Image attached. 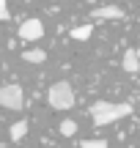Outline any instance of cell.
Masks as SVG:
<instances>
[{"label":"cell","instance_id":"8992f818","mask_svg":"<svg viewBox=\"0 0 140 148\" xmlns=\"http://www.w3.org/2000/svg\"><path fill=\"white\" fill-rule=\"evenodd\" d=\"M126 74H137L140 71V60H137V49H126L124 52V60H121Z\"/></svg>","mask_w":140,"mask_h":148},{"label":"cell","instance_id":"52a82bcc","mask_svg":"<svg viewBox=\"0 0 140 148\" xmlns=\"http://www.w3.org/2000/svg\"><path fill=\"white\" fill-rule=\"evenodd\" d=\"M27 134V121L22 118V121H16V123H11V129H8V137L14 140V143H19L22 137Z\"/></svg>","mask_w":140,"mask_h":148},{"label":"cell","instance_id":"8fae6325","mask_svg":"<svg viewBox=\"0 0 140 148\" xmlns=\"http://www.w3.org/2000/svg\"><path fill=\"white\" fill-rule=\"evenodd\" d=\"M80 148H107V143L104 140H82Z\"/></svg>","mask_w":140,"mask_h":148},{"label":"cell","instance_id":"ba28073f","mask_svg":"<svg viewBox=\"0 0 140 148\" xmlns=\"http://www.w3.org/2000/svg\"><path fill=\"white\" fill-rule=\"evenodd\" d=\"M22 60H27V63H44L47 60V52L44 49H25L22 52Z\"/></svg>","mask_w":140,"mask_h":148},{"label":"cell","instance_id":"3957f363","mask_svg":"<svg viewBox=\"0 0 140 148\" xmlns=\"http://www.w3.org/2000/svg\"><path fill=\"white\" fill-rule=\"evenodd\" d=\"M25 104V96H22V88L19 85H0V107L5 110H22Z\"/></svg>","mask_w":140,"mask_h":148},{"label":"cell","instance_id":"7c38bea8","mask_svg":"<svg viewBox=\"0 0 140 148\" xmlns=\"http://www.w3.org/2000/svg\"><path fill=\"white\" fill-rule=\"evenodd\" d=\"M8 5H5V0H0V22H5V19H8Z\"/></svg>","mask_w":140,"mask_h":148},{"label":"cell","instance_id":"7a4b0ae2","mask_svg":"<svg viewBox=\"0 0 140 148\" xmlns=\"http://www.w3.org/2000/svg\"><path fill=\"white\" fill-rule=\"evenodd\" d=\"M47 101H49L52 110H71V107H74V88H71L66 79H60V82L49 85Z\"/></svg>","mask_w":140,"mask_h":148},{"label":"cell","instance_id":"30bf717a","mask_svg":"<svg viewBox=\"0 0 140 148\" xmlns=\"http://www.w3.org/2000/svg\"><path fill=\"white\" fill-rule=\"evenodd\" d=\"M58 132L63 134V137H74V134H77V123L71 121V118H66V121H60V126H58Z\"/></svg>","mask_w":140,"mask_h":148},{"label":"cell","instance_id":"5b68a950","mask_svg":"<svg viewBox=\"0 0 140 148\" xmlns=\"http://www.w3.org/2000/svg\"><path fill=\"white\" fill-rule=\"evenodd\" d=\"M124 11L118 5H99V8L91 11V19H121Z\"/></svg>","mask_w":140,"mask_h":148},{"label":"cell","instance_id":"4fadbf2b","mask_svg":"<svg viewBox=\"0 0 140 148\" xmlns=\"http://www.w3.org/2000/svg\"><path fill=\"white\" fill-rule=\"evenodd\" d=\"M137 60H140V49H137Z\"/></svg>","mask_w":140,"mask_h":148},{"label":"cell","instance_id":"6da1fadb","mask_svg":"<svg viewBox=\"0 0 140 148\" xmlns=\"http://www.w3.org/2000/svg\"><path fill=\"white\" fill-rule=\"evenodd\" d=\"M88 112H91L96 126H107V123H115L121 118H126L132 112V104L129 101H118V104L115 101H93Z\"/></svg>","mask_w":140,"mask_h":148},{"label":"cell","instance_id":"9c48e42d","mask_svg":"<svg viewBox=\"0 0 140 148\" xmlns=\"http://www.w3.org/2000/svg\"><path fill=\"white\" fill-rule=\"evenodd\" d=\"M93 33V25H80V27H71V38L74 41H85V38H91Z\"/></svg>","mask_w":140,"mask_h":148},{"label":"cell","instance_id":"277c9868","mask_svg":"<svg viewBox=\"0 0 140 148\" xmlns=\"http://www.w3.org/2000/svg\"><path fill=\"white\" fill-rule=\"evenodd\" d=\"M44 36V25L38 19H25L19 25V38L22 41H38Z\"/></svg>","mask_w":140,"mask_h":148}]
</instances>
